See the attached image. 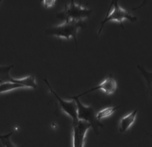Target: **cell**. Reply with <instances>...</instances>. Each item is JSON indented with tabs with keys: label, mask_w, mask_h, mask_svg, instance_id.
<instances>
[{
	"label": "cell",
	"mask_w": 152,
	"mask_h": 147,
	"mask_svg": "<svg viewBox=\"0 0 152 147\" xmlns=\"http://www.w3.org/2000/svg\"><path fill=\"white\" fill-rule=\"evenodd\" d=\"M1 0H0V4H1Z\"/></svg>",
	"instance_id": "15"
},
{
	"label": "cell",
	"mask_w": 152,
	"mask_h": 147,
	"mask_svg": "<svg viewBox=\"0 0 152 147\" xmlns=\"http://www.w3.org/2000/svg\"><path fill=\"white\" fill-rule=\"evenodd\" d=\"M111 6H113V8L110 12H108L105 16L104 20L101 22V26L98 31L97 35H99L101 34L102 31L105 24L110 21H117L120 23V25L122 29H124L123 21L124 20H128L131 23H134L137 20V16H133L129 12L124 9L120 6L118 1H112Z\"/></svg>",
	"instance_id": "3"
},
{
	"label": "cell",
	"mask_w": 152,
	"mask_h": 147,
	"mask_svg": "<svg viewBox=\"0 0 152 147\" xmlns=\"http://www.w3.org/2000/svg\"><path fill=\"white\" fill-rule=\"evenodd\" d=\"M91 128L87 122L78 120L72 123V147H84L86 134Z\"/></svg>",
	"instance_id": "6"
},
{
	"label": "cell",
	"mask_w": 152,
	"mask_h": 147,
	"mask_svg": "<svg viewBox=\"0 0 152 147\" xmlns=\"http://www.w3.org/2000/svg\"><path fill=\"white\" fill-rule=\"evenodd\" d=\"M14 65L8 66L0 65V86L6 82H16L26 86L28 89H37V84L35 78L33 76L24 77L22 78H14L10 74V72Z\"/></svg>",
	"instance_id": "5"
},
{
	"label": "cell",
	"mask_w": 152,
	"mask_h": 147,
	"mask_svg": "<svg viewBox=\"0 0 152 147\" xmlns=\"http://www.w3.org/2000/svg\"><path fill=\"white\" fill-rule=\"evenodd\" d=\"M120 107H121V106L108 107H105L104 109H102L96 114V118L98 121L100 122L103 119L111 116L118 109L120 108Z\"/></svg>",
	"instance_id": "10"
},
{
	"label": "cell",
	"mask_w": 152,
	"mask_h": 147,
	"mask_svg": "<svg viewBox=\"0 0 152 147\" xmlns=\"http://www.w3.org/2000/svg\"><path fill=\"white\" fill-rule=\"evenodd\" d=\"M92 13V9L83 7L80 4L71 1L69 4H66L62 11L56 14V18L64 21H84L89 18Z\"/></svg>",
	"instance_id": "2"
},
{
	"label": "cell",
	"mask_w": 152,
	"mask_h": 147,
	"mask_svg": "<svg viewBox=\"0 0 152 147\" xmlns=\"http://www.w3.org/2000/svg\"><path fill=\"white\" fill-rule=\"evenodd\" d=\"M86 23L84 21H64L58 25L51 26L45 30L46 35L57 36L59 38L74 39L76 45L77 46V34L80 28H84Z\"/></svg>",
	"instance_id": "1"
},
{
	"label": "cell",
	"mask_w": 152,
	"mask_h": 147,
	"mask_svg": "<svg viewBox=\"0 0 152 147\" xmlns=\"http://www.w3.org/2000/svg\"><path fill=\"white\" fill-rule=\"evenodd\" d=\"M12 134H13V132L6 134V135L0 136V140L2 142V144H4V147H17L15 144L12 143L10 140V136Z\"/></svg>",
	"instance_id": "13"
},
{
	"label": "cell",
	"mask_w": 152,
	"mask_h": 147,
	"mask_svg": "<svg viewBox=\"0 0 152 147\" xmlns=\"http://www.w3.org/2000/svg\"><path fill=\"white\" fill-rule=\"evenodd\" d=\"M18 89H28L26 86L16 82H6L0 86V94Z\"/></svg>",
	"instance_id": "12"
},
{
	"label": "cell",
	"mask_w": 152,
	"mask_h": 147,
	"mask_svg": "<svg viewBox=\"0 0 152 147\" xmlns=\"http://www.w3.org/2000/svg\"><path fill=\"white\" fill-rule=\"evenodd\" d=\"M44 81H45L46 84H47L50 92L56 97V99H57L58 101V103L60 104V106L62 111L72 118V123L73 122H77L78 120L77 117V105L75 100L72 99V101H66V100L62 99V98L59 97L57 95V93L52 89V88H51L50 83L48 82L47 78H44Z\"/></svg>",
	"instance_id": "7"
},
{
	"label": "cell",
	"mask_w": 152,
	"mask_h": 147,
	"mask_svg": "<svg viewBox=\"0 0 152 147\" xmlns=\"http://www.w3.org/2000/svg\"><path fill=\"white\" fill-rule=\"evenodd\" d=\"M137 111H138V110L135 109L131 113H130L128 115H126V116L122 117L121 121H120L118 127L120 132H121V133H124V132H126L130 128H131L132 125H133L134 123V122H135Z\"/></svg>",
	"instance_id": "9"
},
{
	"label": "cell",
	"mask_w": 152,
	"mask_h": 147,
	"mask_svg": "<svg viewBox=\"0 0 152 147\" xmlns=\"http://www.w3.org/2000/svg\"><path fill=\"white\" fill-rule=\"evenodd\" d=\"M71 99L75 100L77 105L78 119L89 123L95 133L98 134V128H102L104 125L97 119L94 109L91 106L83 105L77 96L72 97Z\"/></svg>",
	"instance_id": "4"
},
{
	"label": "cell",
	"mask_w": 152,
	"mask_h": 147,
	"mask_svg": "<svg viewBox=\"0 0 152 147\" xmlns=\"http://www.w3.org/2000/svg\"><path fill=\"white\" fill-rule=\"evenodd\" d=\"M137 68L139 69V72L141 73V74L143 76L144 79L145 80L148 90L150 92L151 95L152 96V72H148V71L145 70V68L143 67V65H137Z\"/></svg>",
	"instance_id": "11"
},
{
	"label": "cell",
	"mask_w": 152,
	"mask_h": 147,
	"mask_svg": "<svg viewBox=\"0 0 152 147\" xmlns=\"http://www.w3.org/2000/svg\"><path fill=\"white\" fill-rule=\"evenodd\" d=\"M43 6L46 7V8H48V7H51V6H53V4H55L56 1H43L42 2Z\"/></svg>",
	"instance_id": "14"
},
{
	"label": "cell",
	"mask_w": 152,
	"mask_h": 147,
	"mask_svg": "<svg viewBox=\"0 0 152 147\" xmlns=\"http://www.w3.org/2000/svg\"><path fill=\"white\" fill-rule=\"evenodd\" d=\"M118 89V84L116 80L114 79V77L112 76V75H109L105 78V79L103 80V81L100 83L99 85L96 86L92 89L87 90L84 92L81 93V94L77 95V97L79 98L80 97L83 96V95L88 94L92 91H94V90H102V91H104V93L107 95H110L112 94H114L115 92Z\"/></svg>",
	"instance_id": "8"
}]
</instances>
